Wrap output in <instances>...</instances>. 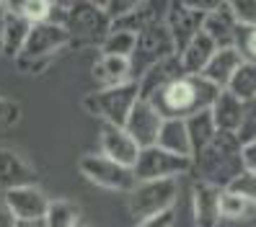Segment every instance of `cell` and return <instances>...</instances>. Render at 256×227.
Returning a JSON list of instances; mask_svg holds the SVG:
<instances>
[{"label":"cell","instance_id":"6da1fadb","mask_svg":"<svg viewBox=\"0 0 256 227\" xmlns=\"http://www.w3.org/2000/svg\"><path fill=\"white\" fill-rule=\"evenodd\" d=\"M218 93L220 88L202 75L182 72L171 83L160 85L156 93H150L148 101L156 106L163 119H186L202 109H210Z\"/></svg>","mask_w":256,"mask_h":227},{"label":"cell","instance_id":"7a4b0ae2","mask_svg":"<svg viewBox=\"0 0 256 227\" xmlns=\"http://www.w3.org/2000/svg\"><path fill=\"white\" fill-rule=\"evenodd\" d=\"M244 142L236 132H215L200 153L192 155V171H197L200 181L225 189L230 181L244 173V158H240Z\"/></svg>","mask_w":256,"mask_h":227},{"label":"cell","instance_id":"3957f363","mask_svg":"<svg viewBox=\"0 0 256 227\" xmlns=\"http://www.w3.org/2000/svg\"><path fill=\"white\" fill-rule=\"evenodd\" d=\"M57 23H62L72 47H101L112 31V16L98 0H70L60 10Z\"/></svg>","mask_w":256,"mask_h":227},{"label":"cell","instance_id":"277c9868","mask_svg":"<svg viewBox=\"0 0 256 227\" xmlns=\"http://www.w3.org/2000/svg\"><path fill=\"white\" fill-rule=\"evenodd\" d=\"M68 31L62 28V23L57 21H39L32 23L28 36L24 41L21 52L13 57V62L21 72H39L42 67L50 65V59L54 54H60L68 47Z\"/></svg>","mask_w":256,"mask_h":227},{"label":"cell","instance_id":"5b68a950","mask_svg":"<svg viewBox=\"0 0 256 227\" xmlns=\"http://www.w3.org/2000/svg\"><path fill=\"white\" fill-rule=\"evenodd\" d=\"M138 98H140L138 80H127V83L106 85V88H98V90H94V93H88L83 98V111L101 119V122L122 127L130 109H132V103Z\"/></svg>","mask_w":256,"mask_h":227},{"label":"cell","instance_id":"8992f818","mask_svg":"<svg viewBox=\"0 0 256 227\" xmlns=\"http://www.w3.org/2000/svg\"><path fill=\"white\" fill-rule=\"evenodd\" d=\"M127 212L134 220H145L160 215V212L174 209L178 199V178H153V181H138L130 191Z\"/></svg>","mask_w":256,"mask_h":227},{"label":"cell","instance_id":"52a82bcc","mask_svg":"<svg viewBox=\"0 0 256 227\" xmlns=\"http://www.w3.org/2000/svg\"><path fill=\"white\" fill-rule=\"evenodd\" d=\"M171 54H176V47H174V39L168 34V28H166V23L158 21V23L142 26L140 31H134V49L130 54L132 80H138L150 65L158 62V59L171 57Z\"/></svg>","mask_w":256,"mask_h":227},{"label":"cell","instance_id":"ba28073f","mask_svg":"<svg viewBox=\"0 0 256 227\" xmlns=\"http://www.w3.org/2000/svg\"><path fill=\"white\" fill-rule=\"evenodd\" d=\"M78 171L86 181H91L94 186L98 189H106V191H130L138 178H134L130 165H122L116 160H109L106 155L101 153H91V155H83L78 160Z\"/></svg>","mask_w":256,"mask_h":227},{"label":"cell","instance_id":"9c48e42d","mask_svg":"<svg viewBox=\"0 0 256 227\" xmlns=\"http://www.w3.org/2000/svg\"><path fill=\"white\" fill-rule=\"evenodd\" d=\"M192 171V158L174 155L158 145L140 147L138 158L132 163V173L138 181H153V178H178Z\"/></svg>","mask_w":256,"mask_h":227},{"label":"cell","instance_id":"30bf717a","mask_svg":"<svg viewBox=\"0 0 256 227\" xmlns=\"http://www.w3.org/2000/svg\"><path fill=\"white\" fill-rule=\"evenodd\" d=\"M163 124V116L158 114V109L148 98H138L132 103V109L124 119V132L138 142V147H148V145H156L158 137V129Z\"/></svg>","mask_w":256,"mask_h":227},{"label":"cell","instance_id":"8fae6325","mask_svg":"<svg viewBox=\"0 0 256 227\" xmlns=\"http://www.w3.org/2000/svg\"><path fill=\"white\" fill-rule=\"evenodd\" d=\"M3 204L10 209V215L16 217V222L44 220V212L50 207V196L36 184H28V186H16V189L3 191Z\"/></svg>","mask_w":256,"mask_h":227},{"label":"cell","instance_id":"7c38bea8","mask_svg":"<svg viewBox=\"0 0 256 227\" xmlns=\"http://www.w3.org/2000/svg\"><path fill=\"white\" fill-rule=\"evenodd\" d=\"M220 186L197 181L192 189V220L194 227H220Z\"/></svg>","mask_w":256,"mask_h":227},{"label":"cell","instance_id":"4fadbf2b","mask_svg":"<svg viewBox=\"0 0 256 227\" xmlns=\"http://www.w3.org/2000/svg\"><path fill=\"white\" fill-rule=\"evenodd\" d=\"M202 18H204L202 13L192 10L189 5L182 3V0H174V3L168 5L163 23H166V28H168V34H171V39H174L176 52L182 49L194 34L202 31Z\"/></svg>","mask_w":256,"mask_h":227},{"label":"cell","instance_id":"5bb4252c","mask_svg":"<svg viewBox=\"0 0 256 227\" xmlns=\"http://www.w3.org/2000/svg\"><path fill=\"white\" fill-rule=\"evenodd\" d=\"M98 147H101L98 150L101 155H106L109 160H116V163H122V165H130V168H132L134 158H138V153H140L138 142H134L130 134L124 132V127L109 124V122L101 124Z\"/></svg>","mask_w":256,"mask_h":227},{"label":"cell","instance_id":"9a60e30c","mask_svg":"<svg viewBox=\"0 0 256 227\" xmlns=\"http://www.w3.org/2000/svg\"><path fill=\"white\" fill-rule=\"evenodd\" d=\"M36 171L21 153L10 147H0V194L16 186L36 184Z\"/></svg>","mask_w":256,"mask_h":227},{"label":"cell","instance_id":"2e32d148","mask_svg":"<svg viewBox=\"0 0 256 227\" xmlns=\"http://www.w3.org/2000/svg\"><path fill=\"white\" fill-rule=\"evenodd\" d=\"M215 49H218V44L210 39L204 31H200V34H194L184 47L176 52V57H178V65H182L184 72L200 75L204 70V65L210 62V57L215 54Z\"/></svg>","mask_w":256,"mask_h":227},{"label":"cell","instance_id":"e0dca14e","mask_svg":"<svg viewBox=\"0 0 256 227\" xmlns=\"http://www.w3.org/2000/svg\"><path fill=\"white\" fill-rule=\"evenodd\" d=\"M210 114H212V122L220 132H238L246 116V103L230 96L228 90H220L210 106Z\"/></svg>","mask_w":256,"mask_h":227},{"label":"cell","instance_id":"ac0fdd59","mask_svg":"<svg viewBox=\"0 0 256 227\" xmlns=\"http://www.w3.org/2000/svg\"><path fill=\"white\" fill-rule=\"evenodd\" d=\"M91 78L98 83V88L106 85H119L132 80V65L130 57H116V54H98V59L91 67Z\"/></svg>","mask_w":256,"mask_h":227},{"label":"cell","instance_id":"d6986e66","mask_svg":"<svg viewBox=\"0 0 256 227\" xmlns=\"http://www.w3.org/2000/svg\"><path fill=\"white\" fill-rule=\"evenodd\" d=\"M244 62V57L238 54V49L236 47H218L215 49V54L210 57V62L204 65V70L200 72L202 78H207L212 85H218L220 90L228 85V80H230V75L236 72V67Z\"/></svg>","mask_w":256,"mask_h":227},{"label":"cell","instance_id":"ffe728a7","mask_svg":"<svg viewBox=\"0 0 256 227\" xmlns=\"http://www.w3.org/2000/svg\"><path fill=\"white\" fill-rule=\"evenodd\" d=\"M184 70L178 65V57L171 54V57H163L158 59L156 65H150L140 78H138V85H140V98H148L150 93H156V90L166 83H171L174 78H178Z\"/></svg>","mask_w":256,"mask_h":227},{"label":"cell","instance_id":"44dd1931","mask_svg":"<svg viewBox=\"0 0 256 227\" xmlns=\"http://www.w3.org/2000/svg\"><path fill=\"white\" fill-rule=\"evenodd\" d=\"M236 18L230 16L228 5H222L212 13H204L202 18V31L212 39L218 47H233V34H236Z\"/></svg>","mask_w":256,"mask_h":227},{"label":"cell","instance_id":"7402d4cb","mask_svg":"<svg viewBox=\"0 0 256 227\" xmlns=\"http://www.w3.org/2000/svg\"><path fill=\"white\" fill-rule=\"evenodd\" d=\"M156 145L168 150L174 155L182 158H192V147H189V134H186V124L184 119H163V124L158 129Z\"/></svg>","mask_w":256,"mask_h":227},{"label":"cell","instance_id":"603a6c76","mask_svg":"<svg viewBox=\"0 0 256 227\" xmlns=\"http://www.w3.org/2000/svg\"><path fill=\"white\" fill-rule=\"evenodd\" d=\"M28 28H32V21H26L24 16H16V13H8L6 26H3V31H0V52L8 59H13L21 52L24 41L28 36Z\"/></svg>","mask_w":256,"mask_h":227},{"label":"cell","instance_id":"cb8c5ba5","mask_svg":"<svg viewBox=\"0 0 256 227\" xmlns=\"http://www.w3.org/2000/svg\"><path fill=\"white\" fill-rule=\"evenodd\" d=\"M184 124H186V134H189V147H192V155L194 153H200V150L215 137V122H212V114H210V109H202L197 114H192L184 119Z\"/></svg>","mask_w":256,"mask_h":227},{"label":"cell","instance_id":"d4e9b609","mask_svg":"<svg viewBox=\"0 0 256 227\" xmlns=\"http://www.w3.org/2000/svg\"><path fill=\"white\" fill-rule=\"evenodd\" d=\"M222 90H228L230 96H236L244 103L256 101V62H246L244 59V62L236 67V72L230 75L228 85H225Z\"/></svg>","mask_w":256,"mask_h":227},{"label":"cell","instance_id":"484cf974","mask_svg":"<svg viewBox=\"0 0 256 227\" xmlns=\"http://www.w3.org/2000/svg\"><path fill=\"white\" fill-rule=\"evenodd\" d=\"M220 217L228 222H248L256 217V204L230 189L220 191Z\"/></svg>","mask_w":256,"mask_h":227},{"label":"cell","instance_id":"4316f807","mask_svg":"<svg viewBox=\"0 0 256 227\" xmlns=\"http://www.w3.org/2000/svg\"><path fill=\"white\" fill-rule=\"evenodd\" d=\"M78 204L70 199H50V207L44 212V225L47 227H78Z\"/></svg>","mask_w":256,"mask_h":227},{"label":"cell","instance_id":"83f0119b","mask_svg":"<svg viewBox=\"0 0 256 227\" xmlns=\"http://www.w3.org/2000/svg\"><path fill=\"white\" fill-rule=\"evenodd\" d=\"M101 54H116V57H130L132 49H134V31H130V28H114L106 34V39H104L101 44Z\"/></svg>","mask_w":256,"mask_h":227},{"label":"cell","instance_id":"f1b7e54d","mask_svg":"<svg viewBox=\"0 0 256 227\" xmlns=\"http://www.w3.org/2000/svg\"><path fill=\"white\" fill-rule=\"evenodd\" d=\"M233 47L238 49V54L246 59V62H256V26H236L233 34Z\"/></svg>","mask_w":256,"mask_h":227},{"label":"cell","instance_id":"f546056e","mask_svg":"<svg viewBox=\"0 0 256 227\" xmlns=\"http://www.w3.org/2000/svg\"><path fill=\"white\" fill-rule=\"evenodd\" d=\"M225 5H228L236 23L256 26V0H225Z\"/></svg>","mask_w":256,"mask_h":227},{"label":"cell","instance_id":"4dcf8cb0","mask_svg":"<svg viewBox=\"0 0 256 227\" xmlns=\"http://www.w3.org/2000/svg\"><path fill=\"white\" fill-rule=\"evenodd\" d=\"M225 189H230V191H236L240 196H246V199H251L256 204V173H248V171L238 173Z\"/></svg>","mask_w":256,"mask_h":227},{"label":"cell","instance_id":"1f68e13d","mask_svg":"<svg viewBox=\"0 0 256 227\" xmlns=\"http://www.w3.org/2000/svg\"><path fill=\"white\" fill-rule=\"evenodd\" d=\"M101 3V8L112 16V21H116V18H122V16H127L130 10H134L142 0H98Z\"/></svg>","mask_w":256,"mask_h":227},{"label":"cell","instance_id":"d6a6232c","mask_svg":"<svg viewBox=\"0 0 256 227\" xmlns=\"http://www.w3.org/2000/svg\"><path fill=\"white\" fill-rule=\"evenodd\" d=\"M174 222H176V212L168 209V212H160V215L138 220V225H134V227H174Z\"/></svg>","mask_w":256,"mask_h":227},{"label":"cell","instance_id":"836d02e7","mask_svg":"<svg viewBox=\"0 0 256 227\" xmlns=\"http://www.w3.org/2000/svg\"><path fill=\"white\" fill-rule=\"evenodd\" d=\"M184 5H189L192 10H197V13H212V10H218V8H222L225 5V0H182Z\"/></svg>","mask_w":256,"mask_h":227},{"label":"cell","instance_id":"e575fe53","mask_svg":"<svg viewBox=\"0 0 256 227\" xmlns=\"http://www.w3.org/2000/svg\"><path fill=\"white\" fill-rule=\"evenodd\" d=\"M240 158H244V171L256 173V140L244 142V150H240Z\"/></svg>","mask_w":256,"mask_h":227},{"label":"cell","instance_id":"d590c367","mask_svg":"<svg viewBox=\"0 0 256 227\" xmlns=\"http://www.w3.org/2000/svg\"><path fill=\"white\" fill-rule=\"evenodd\" d=\"M16 116H18L16 106H13L10 101H6V98H0V124H13Z\"/></svg>","mask_w":256,"mask_h":227},{"label":"cell","instance_id":"8d00e7d4","mask_svg":"<svg viewBox=\"0 0 256 227\" xmlns=\"http://www.w3.org/2000/svg\"><path fill=\"white\" fill-rule=\"evenodd\" d=\"M0 227H16V217L10 215V209L3 204V199H0Z\"/></svg>","mask_w":256,"mask_h":227},{"label":"cell","instance_id":"74e56055","mask_svg":"<svg viewBox=\"0 0 256 227\" xmlns=\"http://www.w3.org/2000/svg\"><path fill=\"white\" fill-rule=\"evenodd\" d=\"M16 227H47L44 220H24V222H16Z\"/></svg>","mask_w":256,"mask_h":227},{"label":"cell","instance_id":"f35d334b","mask_svg":"<svg viewBox=\"0 0 256 227\" xmlns=\"http://www.w3.org/2000/svg\"><path fill=\"white\" fill-rule=\"evenodd\" d=\"M6 18H8V10L3 5V0H0V31H3V26H6Z\"/></svg>","mask_w":256,"mask_h":227}]
</instances>
